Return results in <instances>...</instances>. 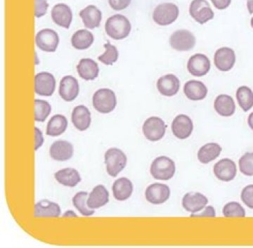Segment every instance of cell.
<instances>
[{
  "mask_svg": "<svg viewBox=\"0 0 253 248\" xmlns=\"http://www.w3.org/2000/svg\"><path fill=\"white\" fill-rule=\"evenodd\" d=\"M157 88L163 96L172 97L177 94L180 89V81L174 75H166L158 79Z\"/></svg>",
  "mask_w": 253,
  "mask_h": 248,
  "instance_id": "cell-18",
  "label": "cell"
},
{
  "mask_svg": "<svg viewBox=\"0 0 253 248\" xmlns=\"http://www.w3.org/2000/svg\"><path fill=\"white\" fill-rule=\"evenodd\" d=\"M145 197L146 201L151 204H163L170 197V189L166 184L156 183L146 189Z\"/></svg>",
  "mask_w": 253,
  "mask_h": 248,
  "instance_id": "cell-13",
  "label": "cell"
},
{
  "mask_svg": "<svg viewBox=\"0 0 253 248\" xmlns=\"http://www.w3.org/2000/svg\"><path fill=\"white\" fill-rule=\"evenodd\" d=\"M94 41V36L90 32L87 30H79L73 34L71 44L76 49L84 50L90 47Z\"/></svg>",
  "mask_w": 253,
  "mask_h": 248,
  "instance_id": "cell-31",
  "label": "cell"
},
{
  "mask_svg": "<svg viewBox=\"0 0 253 248\" xmlns=\"http://www.w3.org/2000/svg\"><path fill=\"white\" fill-rule=\"evenodd\" d=\"M73 145L63 140L55 141L49 150L51 158L57 161H68L73 157Z\"/></svg>",
  "mask_w": 253,
  "mask_h": 248,
  "instance_id": "cell-20",
  "label": "cell"
},
{
  "mask_svg": "<svg viewBox=\"0 0 253 248\" xmlns=\"http://www.w3.org/2000/svg\"><path fill=\"white\" fill-rule=\"evenodd\" d=\"M216 9L219 10L226 9L230 6L231 0H211Z\"/></svg>",
  "mask_w": 253,
  "mask_h": 248,
  "instance_id": "cell-43",
  "label": "cell"
},
{
  "mask_svg": "<svg viewBox=\"0 0 253 248\" xmlns=\"http://www.w3.org/2000/svg\"><path fill=\"white\" fill-rule=\"evenodd\" d=\"M216 112L222 117H230L236 111L234 100L227 94H220L216 98L214 103Z\"/></svg>",
  "mask_w": 253,
  "mask_h": 248,
  "instance_id": "cell-24",
  "label": "cell"
},
{
  "mask_svg": "<svg viewBox=\"0 0 253 248\" xmlns=\"http://www.w3.org/2000/svg\"><path fill=\"white\" fill-rule=\"evenodd\" d=\"M71 120L73 125L80 131H85L91 124V113L86 106H76L72 113Z\"/></svg>",
  "mask_w": 253,
  "mask_h": 248,
  "instance_id": "cell-22",
  "label": "cell"
},
{
  "mask_svg": "<svg viewBox=\"0 0 253 248\" xmlns=\"http://www.w3.org/2000/svg\"><path fill=\"white\" fill-rule=\"evenodd\" d=\"M37 46L45 52H55L59 44V38L56 31L44 29L38 32L36 37Z\"/></svg>",
  "mask_w": 253,
  "mask_h": 248,
  "instance_id": "cell-9",
  "label": "cell"
},
{
  "mask_svg": "<svg viewBox=\"0 0 253 248\" xmlns=\"http://www.w3.org/2000/svg\"><path fill=\"white\" fill-rule=\"evenodd\" d=\"M109 202V193L103 185H98L89 194L87 199L88 207L91 209H98Z\"/></svg>",
  "mask_w": 253,
  "mask_h": 248,
  "instance_id": "cell-27",
  "label": "cell"
},
{
  "mask_svg": "<svg viewBox=\"0 0 253 248\" xmlns=\"http://www.w3.org/2000/svg\"><path fill=\"white\" fill-rule=\"evenodd\" d=\"M222 212L225 217H245L246 214L242 206L234 201L226 204L223 208Z\"/></svg>",
  "mask_w": 253,
  "mask_h": 248,
  "instance_id": "cell-37",
  "label": "cell"
},
{
  "mask_svg": "<svg viewBox=\"0 0 253 248\" xmlns=\"http://www.w3.org/2000/svg\"><path fill=\"white\" fill-rule=\"evenodd\" d=\"M68 121L62 115H55L48 123L46 134L50 136H58L62 134L67 129Z\"/></svg>",
  "mask_w": 253,
  "mask_h": 248,
  "instance_id": "cell-32",
  "label": "cell"
},
{
  "mask_svg": "<svg viewBox=\"0 0 253 248\" xmlns=\"http://www.w3.org/2000/svg\"><path fill=\"white\" fill-rule=\"evenodd\" d=\"M131 0H109L110 6L116 11L126 9L131 4Z\"/></svg>",
  "mask_w": 253,
  "mask_h": 248,
  "instance_id": "cell-41",
  "label": "cell"
},
{
  "mask_svg": "<svg viewBox=\"0 0 253 248\" xmlns=\"http://www.w3.org/2000/svg\"><path fill=\"white\" fill-rule=\"evenodd\" d=\"M196 40L191 32L187 30H178L169 38L172 49L178 51H188L194 49Z\"/></svg>",
  "mask_w": 253,
  "mask_h": 248,
  "instance_id": "cell-6",
  "label": "cell"
},
{
  "mask_svg": "<svg viewBox=\"0 0 253 248\" xmlns=\"http://www.w3.org/2000/svg\"><path fill=\"white\" fill-rule=\"evenodd\" d=\"M80 16L83 20L84 26L89 29H94L99 27L102 20V13L94 5H89L81 10Z\"/></svg>",
  "mask_w": 253,
  "mask_h": 248,
  "instance_id": "cell-21",
  "label": "cell"
},
{
  "mask_svg": "<svg viewBox=\"0 0 253 248\" xmlns=\"http://www.w3.org/2000/svg\"><path fill=\"white\" fill-rule=\"evenodd\" d=\"M214 63L219 71L222 72L231 71L236 63L235 51L229 47L217 49L214 54Z\"/></svg>",
  "mask_w": 253,
  "mask_h": 248,
  "instance_id": "cell-14",
  "label": "cell"
},
{
  "mask_svg": "<svg viewBox=\"0 0 253 248\" xmlns=\"http://www.w3.org/2000/svg\"><path fill=\"white\" fill-rule=\"evenodd\" d=\"M211 63L206 55L196 54L190 58L187 63V69L190 74L195 77H203L209 73Z\"/></svg>",
  "mask_w": 253,
  "mask_h": 248,
  "instance_id": "cell-11",
  "label": "cell"
},
{
  "mask_svg": "<svg viewBox=\"0 0 253 248\" xmlns=\"http://www.w3.org/2000/svg\"><path fill=\"white\" fill-rule=\"evenodd\" d=\"M208 200L204 195L198 192H190L184 195L182 206L185 210L191 213H197L206 208Z\"/></svg>",
  "mask_w": 253,
  "mask_h": 248,
  "instance_id": "cell-17",
  "label": "cell"
},
{
  "mask_svg": "<svg viewBox=\"0 0 253 248\" xmlns=\"http://www.w3.org/2000/svg\"><path fill=\"white\" fill-rule=\"evenodd\" d=\"M35 132H36V151L41 148L42 145L44 143V138H43L42 133L38 129V127H35Z\"/></svg>",
  "mask_w": 253,
  "mask_h": 248,
  "instance_id": "cell-44",
  "label": "cell"
},
{
  "mask_svg": "<svg viewBox=\"0 0 253 248\" xmlns=\"http://www.w3.org/2000/svg\"><path fill=\"white\" fill-rule=\"evenodd\" d=\"M175 171V163L167 156H160L156 158L150 169L153 177L161 181H168L172 179Z\"/></svg>",
  "mask_w": 253,
  "mask_h": 248,
  "instance_id": "cell-2",
  "label": "cell"
},
{
  "mask_svg": "<svg viewBox=\"0 0 253 248\" xmlns=\"http://www.w3.org/2000/svg\"><path fill=\"white\" fill-rule=\"evenodd\" d=\"M207 86L202 82L189 81L184 84V93L191 101H201L207 96Z\"/></svg>",
  "mask_w": 253,
  "mask_h": 248,
  "instance_id": "cell-23",
  "label": "cell"
},
{
  "mask_svg": "<svg viewBox=\"0 0 253 248\" xmlns=\"http://www.w3.org/2000/svg\"><path fill=\"white\" fill-rule=\"evenodd\" d=\"M112 190L113 196L117 201H126L132 194L133 184L127 178H120L115 181Z\"/></svg>",
  "mask_w": 253,
  "mask_h": 248,
  "instance_id": "cell-28",
  "label": "cell"
},
{
  "mask_svg": "<svg viewBox=\"0 0 253 248\" xmlns=\"http://www.w3.org/2000/svg\"><path fill=\"white\" fill-rule=\"evenodd\" d=\"M215 209H214V207H212V206H208V207H206V209H205L204 212L199 213V214H195L194 213V214H191V217H215Z\"/></svg>",
  "mask_w": 253,
  "mask_h": 248,
  "instance_id": "cell-42",
  "label": "cell"
},
{
  "mask_svg": "<svg viewBox=\"0 0 253 248\" xmlns=\"http://www.w3.org/2000/svg\"><path fill=\"white\" fill-rule=\"evenodd\" d=\"M51 105L44 100H35V120L37 122H44L51 113Z\"/></svg>",
  "mask_w": 253,
  "mask_h": 248,
  "instance_id": "cell-35",
  "label": "cell"
},
{
  "mask_svg": "<svg viewBox=\"0 0 253 248\" xmlns=\"http://www.w3.org/2000/svg\"><path fill=\"white\" fill-rule=\"evenodd\" d=\"M49 4L46 0H36V10L35 16L37 18H41L46 14Z\"/></svg>",
  "mask_w": 253,
  "mask_h": 248,
  "instance_id": "cell-40",
  "label": "cell"
},
{
  "mask_svg": "<svg viewBox=\"0 0 253 248\" xmlns=\"http://www.w3.org/2000/svg\"><path fill=\"white\" fill-rule=\"evenodd\" d=\"M54 22L58 26L68 29L73 21L72 10L67 4L60 3L55 5L51 11Z\"/></svg>",
  "mask_w": 253,
  "mask_h": 248,
  "instance_id": "cell-19",
  "label": "cell"
},
{
  "mask_svg": "<svg viewBox=\"0 0 253 248\" xmlns=\"http://www.w3.org/2000/svg\"><path fill=\"white\" fill-rule=\"evenodd\" d=\"M251 27H252L253 28V17L252 18H251Z\"/></svg>",
  "mask_w": 253,
  "mask_h": 248,
  "instance_id": "cell-47",
  "label": "cell"
},
{
  "mask_svg": "<svg viewBox=\"0 0 253 248\" xmlns=\"http://www.w3.org/2000/svg\"><path fill=\"white\" fill-rule=\"evenodd\" d=\"M34 215L36 217H59L61 208L56 203L42 200L35 206Z\"/></svg>",
  "mask_w": 253,
  "mask_h": 248,
  "instance_id": "cell-25",
  "label": "cell"
},
{
  "mask_svg": "<svg viewBox=\"0 0 253 248\" xmlns=\"http://www.w3.org/2000/svg\"><path fill=\"white\" fill-rule=\"evenodd\" d=\"M106 171L110 176L116 177L126 167L127 158L121 149L112 148L105 154Z\"/></svg>",
  "mask_w": 253,
  "mask_h": 248,
  "instance_id": "cell-4",
  "label": "cell"
},
{
  "mask_svg": "<svg viewBox=\"0 0 253 248\" xmlns=\"http://www.w3.org/2000/svg\"><path fill=\"white\" fill-rule=\"evenodd\" d=\"M241 172L248 176H253V153H246L239 160Z\"/></svg>",
  "mask_w": 253,
  "mask_h": 248,
  "instance_id": "cell-38",
  "label": "cell"
},
{
  "mask_svg": "<svg viewBox=\"0 0 253 248\" xmlns=\"http://www.w3.org/2000/svg\"><path fill=\"white\" fill-rule=\"evenodd\" d=\"M222 149L217 143H208L203 146L198 152L197 157L203 164H208L220 156Z\"/></svg>",
  "mask_w": 253,
  "mask_h": 248,
  "instance_id": "cell-29",
  "label": "cell"
},
{
  "mask_svg": "<svg viewBox=\"0 0 253 248\" xmlns=\"http://www.w3.org/2000/svg\"><path fill=\"white\" fill-rule=\"evenodd\" d=\"M248 123H249L250 127H251V129L253 131V112L251 113V114L249 115Z\"/></svg>",
  "mask_w": 253,
  "mask_h": 248,
  "instance_id": "cell-46",
  "label": "cell"
},
{
  "mask_svg": "<svg viewBox=\"0 0 253 248\" xmlns=\"http://www.w3.org/2000/svg\"><path fill=\"white\" fill-rule=\"evenodd\" d=\"M80 92L79 83L76 78L71 76L63 77L60 82L59 94L64 101H73Z\"/></svg>",
  "mask_w": 253,
  "mask_h": 248,
  "instance_id": "cell-16",
  "label": "cell"
},
{
  "mask_svg": "<svg viewBox=\"0 0 253 248\" xmlns=\"http://www.w3.org/2000/svg\"><path fill=\"white\" fill-rule=\"evenodd\" d=\"M105 31L110 38L121 41L129 36L131 31V23L123 15H113L105 23Z\"/></svg>",
  "mask_w": 253,
  "mask_h": 248,
  "instance_id": "cell-1",
  "label": "cell"
},
{
  "mask_svg": "<svg viewBox=\"0 0 253 248\" xmlns=\"http://www.w3.org/2000/svg\"><path fill=\"white\" fill-rule=\"evenodd\" d=\"M194 130L192 120L186 115L181 114L173 120L172 131L173 134L179 139L189 138Z\"/></svg>",
  "mask_w": 253,
  "mask_h": 248,
  "instance_id": "cell-15",
  "label": "cell"
},
{
  "mask_svg": "<svg viewBox=\"0 0 253 248\" xmlns=\"http://www.w3.org/2000/svg\"><path fill=\"white\" fill-rule=\"evenodd\" d=\"M56 89V80L48 72L38 73L35 77V91L40 96H50Z\"/></svg>",
  "mask_w": 253,
  "mask_h": 248,
  "instance_id": "cell-10",
  "label": "cell"
},
{
  "mask_svg": "<svg viewBox=\"0 0 253 248\" xmlns=\"http://www.w3.org/2000/svg\"><path fill=\"white\" fill-rule=\"evenodd\" d=\"M236 99L240 107L244 112H248L253 107V91L247 86H240L236 90Z\"/></svg>",
  "mask_w": 253,
  "mask_h": 248,
  "instance_id": "cell-33",
  "label": "cell"
},
{
  "mask_svg": "<svg viewBox=\"0 0 253 248\" xmlns=\"http://www.w3.org/2000/svg\"><path fill=\"white\" fill-rule=\"evenodd\" d=\"M213 171L219 180L229 182L235 179L237 174V167L236 163L232 160L224 158L214 165Z\"/></svg>",
  "mask_w": 253,
  "mask_h": 248,
  "instance_id": "cell-12",
  "label": "cell"
},
{
  "mask_svg": "<svg viewBox=\"0 0 253 248\" xmlns=\"http://www.w3.org/2000/svg\"><path fill=\"white\" fill-rule=\"evenodd\" d=\"M241 201L250 209H253V184L246 186L241 192Z\"/></svg>",
  "mask_w": 253,
  "mask_h": 248,
  "instance_id": "cell-39",
  "label": "cell"
},
{
  "mask_svg": "<svg viewBox=\"0 0 253 248\" xmlns=\"http://www.w3.org/2000/svg\"><path fill=\"white\" fill-rule=\"evenodd\" d=\"M117 105L116 94L110 89H100L93 96V106L98 112L108 114L116 109Z\"/></svg>",
  "mask_w": 253,
  "mask_h": 248,
  "instance_id": "cell-3",
  "label": "cell"
},
{
  "mask_svg": "<svg viewBox=\"0 0 253 248\" xmlns=\"http://www.w3.org/2000/svg\"><path fill=\"white\" fill-rule=\"evenodd\" d=\"M189 14L196 22L203 25L214 18V11L206 0H193L189 6Z\"/></svg>",
  "mask_w": 253,
  "mask_h": 248,
  "instance_id": "cell-8",
  "label": "cell"
},
{
  "mask_svg": "<svg viewBox=\"0 0 253 248\" xmlns=\"http://www.w3.org/2000/svg\"><path fill=\"white\" fill-rule=\"evenodd\" d=\"M247 7L249 10L250 14H253V0H248Z\"/></svg>",
  "mask_w": 253,
  "mask_h": 248,
  "instance_id": "cell-45",
  "label": "cell"
},
{
  "mask_svg": "<svg viewBox=\"0 0 253 248\" xmlns=\"http://www.w3.org/2000/svg\"><path fill=\"white\" fill-rule=\"evenodd\" d=\"M179 10L173 3H163L156 6L153 14L155 23L160 26H169L179 17Z\"/></svg>",
  "mask_w": 253,
  "mask_h": 248,
  "instance_id": "cell-5",
  "label": "cell"
},
{
  "mask_svg": "<svg viewBox=\"0 0 253 248\" xmlns=\"http://www.w3.org/2000/svg\"><path fill=\"white\" fill-rule=\"evenodd\" d=\"M88 193L84 191L78 193L73 199V206L81 213L83 215L91 216L94 214V210L88 207Z\"/></svg>",
  "mask_w": 253,
  "mask_h": 248,
  "instance_id": "cell-34",
  "label": "cell"
},
{
  "mask_svg": "<svg viewBox=\"0 0 253 248\" xmlns=\"http://www.w3.org/2000/svg\"><path fill=\"white\" fill-rule=\"evenodd\" d=\"M54 176L59 184L69 187H74L81 181L79 172L73 168L61 169L54 174Z\"/></svg>",
  "mask_w": 253,
  "mask_h": 248,
  "instance_id": "cell-30",
  "label": "cell"
},
{
  "mask_svg": "<svg viewBox=\"0 0 253 248\" xmlns=\"http://www.w3.org/2000/svg\"><path fill=\"white\" fill-rule=\"evenodd\" d=\"M80 77L85 81H94L99 76V68L97 63L91 59H83L77 66Z\"/></svg>",
  "mask_w": 253,
  "mask_h": 248,
  "instance_id": "cell-26",
  "label": "cell"
},
{
  "mask_svg": "<svg viewBox=\"0 0 253 248\" xmlns=\"http://www.w3.org/2000/svg\"><path fill=\"white\" fill-rule=\"evenodd\" d=\"M104 48L106 49L104 54L99 56L98 59L101 63L107 66H111L118 61L119 53L116 46L112 45L109 41L104 44Z\"/></svg>",
  "mask_w": 253,
  "mask_h": 248,
  "instance_id": "cell-36",
  "label": "cell"
},
{
  "mask_svg": "<svg viewBox=\"0 0 253 248\" xmlns=\"http://www.w3.org/2000/svg\"><path fill=\"white\" fill-rule=\"evenodd\" d=\"M166 128L167 125L161 118L154 116L145 121L142 131L146 139L151 141H158L165 136Z\"/></svg>",
  "mask_w": 253,
  "mask_h": 248,
  "instance_id": "cell-7",
  "label": "cell"
}]
</instances>
